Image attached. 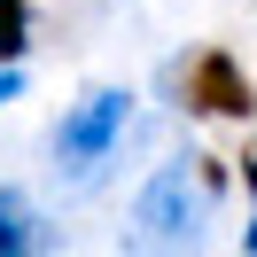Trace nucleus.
<instances>
[{"label": "nucleus", "instance_id": "obj_7", "mask_svg": "<svg viewBox=\"0 0 257 257\" xmlns=\"http://www.w3.org/2000/svg\"><path fill=\"white\" fill-rule=\"evenodd\" d=\"M241 179L257 187V133H249V156H241Z\"/></svg>", "mask_w": 257, "mask_h": 257}, {"label": "nucleus", "instance_id": "obj_5", "mask_svg": "<svg viewBox=\"0 0 257 257\" xmlns=\"http://www.w3.org/2000/svg\"><path fill=\"white\" fill-rule=\"evenodd\" d=\"M32 47V0H0V63H16Z\"/></svg>", "mask_w": 257, "mask_h": 257}, {"label": "nucleus", "instance_id": "obj_4", "mask_svg": "<svg viewBox=\"0 0 257 257\" xmlns=\"http://www.w3.org/2000/svg\"><path fill=\"white\" fill-rule=\"evenodd\" d=\"M47 218H39L32 203H24L16 187H0V257H24V249H47Z\"/></svg>", "mask_w": 257, "mask_h": 257}, {"label": "nucleus", "instance_id": "obj_2", "mask_svg": "<svg viewBox=\"0 0 257 257\" xmlns=\"http://www.w3.org/2000/svg\"><path fill=\"white\" fill-rule=\"evenodd\" d=\"M125 125H133V94L125 86H94V94L55 125V156H63L70 172H94V164L125 141Z\"/></svg>", "mask_w": 257, "mask_h": 257}, {"label": "nucleus", "instance_id": "obj_3", "mask_svg": "<svg viewBox=\"0 0 257 257\" xmlns=\"http://www.w3.org/2000/svg\"><path fill=\"white\" fill-rule=\"evenodd\" d=\"M187 109H203V117H241L249 125L257 117V94H249V78H241V63L226 47H203L187 63Z\"/></svg>", "mask_w": 257, "mask_h": 257}, {"label": "nucleus", "instance_id": "obj_6", "mask_svg": "<svg viewBox=\"0 0 257 257\" xmlns=\"http://www.w3.org/2000/svg\"><path fill=\"white\" fill-rule=\"evenodd\" d=\"M16 94H24V70H16V63H0V109H8Z\"/></svg>", "mask_w": 257, "mask_h": 257}, {"label": "nucleus", "instance_id": "obj_1", "mask_svg": "<svg viewBox=\"0 0 257 257\" xmlns=\"http://www.w3.org/2000/svg\"><path fill=\"white\" fill-rule=\"evenodd\" d=\"M210 172H187V164H156L148 172V187H141V203H133V218L148 226L156 241H195L203 234V218H210Z\"/></svg>", "mask_w": 257, "mask_h": 257}, {"label": "nucleus", "instance_id": "obj_8", "mask_svg": "<svg viewBox=\"0 0 257 257\" xmlns=\"http://www.w3.org/2000/svg\"><path fill=\"white\" fill-rule=\"evenodd\" d=\"M241 257H257V218H249V226H241Z\"/></svg>", "mask_w": 257, "mask_h": 257}]
</instances>
